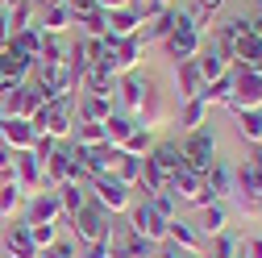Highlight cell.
<instances>
[{
	"instance_id": "obj_1",
	"label": "cell",
	"mask_w": 262,
	"mask_h": 258,
	"mask_svg": "<svg viewBox=\"0 0 262 258\" xmlns=\"http://www.w3.org/2000/svg\"><path fill=\"white\" fill-rule=\"evenodd\" d=\"M113 221H117V217H113L108 208H100V204L88 196L83 208H79L67 225H71V233L79 238V246H92V242H108V238H113Z\"/></svg>"
},
{
	"instance_id": "obj_2",
	"label": "cell",
	"mask_w": 262,
	"mask_h": 258,
	"mask_svg": "<svg viewBox=\"0 0 262 258\" xmlns=\"http://www.w3.org/2000/svg\"><path fill=\"white\" fill-rule=\"evenodd\" d=\"M88 187H92V200L100 204V208H108L113 217H117V212H129V204H134L129 187H125L117 175H92Z\"/></svg>"
},
{
	"instance_id": "obj_3",
	"label": "cell",
	"mask_w": 262,
	"mask_h": 258,
	"mask_svg": "<svg viewBox=\"0 0 262 258\" xmlns=\"http://www.w3.org/2000/svg\"><path fill=\"white\" fill-rule=\"evenodd\" d=\"M212 146H216V134L212 129H191V138L183 142V167L191 171V175H204L208 167H212Z\"/></svg>"
},
{
	"instance_id": "obj_4",
	"label": "cell",
	"mask_w": 262,
	"mask_h": 258,
	"mask_svg": "<svg viewBox=\"0 0 262 258\" xmlns=\"http://www.w3.org/2000/svg\"><path fill=\"white\" fill-rule=\"evenodd\" d=\"M129 229H134L138 238H146L150 246H162V242H167V221H162L146 200H134V204H129Z\"/></svg>"
},
{
	"instance_id": "obj_5",
	"label": "cell",
	"mask_w": 262,
	"mask_h": 258,
	"mask_svg": "<svg viewBox=\"0 0 262 258\" xmlns=\"http://www.w3.org/2000/svg\"><path fill=\"white\" fill-rule=\"evenodd\" d=\"M25 225H58L62 221V204H58V191H34L21 208Z\"/></svg>"
},
{
	"instance_id": "obj_6",
	"label": "cell",
	"mask_w": 262,
	"mask_h": 258,
	"mask_svg": "<svg viewBox=\"0 0 262 258\" xmlns=\"http://www.w3.org/2000/svg\"><path fill=\"white\" fill-rule=\"evenodd\" d=\"M13 179H17L21 191H29V196L46 187V171H42V163H38L29 150H17V154H13Z\"/></svg>"
},
{
	"instance_id": "obj_7",
	"label": "cell",
	"mask_w": 262,
	"mask_h": 258,
	"mask_svg": "<svg viewBox=\"0 0 262 258\" xmlns=\"http://www.w3.org/2000/svg\"><path fill=\"white\" fill-rule=\"evenodd\" d=\"M167 191H171L175 200H183V204H200V208L208 204V196H204V179H200V175H191L187 167H179V171L171 175Z\"/></svg>"
},
{
	"instance_id": "obj_8",
	"label": "cell",
	"mask_w": 262,
	"mask_h": 258,
	"mask_svg": "<svg viewBox=\"0 0 262 258\" xmlns=\"http://www.w3.org/2000/svg\"><path fill=\"white\" fill-rule=\"evenodd\" d=\"M34 142H38L34 121H21V117H5V121H0V146H9L13 154L17 150H29Z\"/></svg>"
},
{
	"instance_id": "obj_9",
	"label": "cell",
	"mask_w": 262,
	"mask_h": 258,
	"mask_svg": "<svg viewBox=\"0 0 262 258\" xmlns=\"http://www.w3.org/2000/svg\"><path fill=\"white\" fill-rule=\"evenodd\" d=\"M233 109H262V71H242L233 79Z\"/></svg>"
},
{
	"instance_id": "obj_10",
	"label": "cell",
	"mask_w": 262,
	"mask_h": 258,
	"mask_svg": "<svg viewBox=\"0 0 262 258\" xmlns=\"http://www.w3.org/2000/svg\"><path fill=\"white\" fill-rule=\"evenodd\" d=\"M167 242L171 246H179V250H187V254H200L204 250V233L195 229V225H187V221H167Z\"/></svg>"
},
{
	"instance_id": "obj_11",
	"label": "cell",
	"mask_w": 262,
	"mask_h": 258,
	"mask_svg": "<svg viewBox=\"0 0 262 258\" xmlns=\"http://www.w3.org/2000/svg\"><path fill=\"white\" fill-rule=\"evenodd\" d=\"M5 250H9V258H38V246L29 242V225L25 221L5 229Z\"/></svg>"
},
{
	"instance_id": "obj_12",
	"label": "cell",
	"mask_w": 262,
	"mask_h": 258,
	"mask_svg": "<svg viewBox=\"0 0 262 258\" xmlns=\"http://www.w3.org/2000/svg\"><path fill=\"white\" fill-rule=\"evenodd\" d=\"M237 187H242V200L246 204H262V167L254 163H242V171H237Z\"/></svg>"
},
{
	"instance_id": "obj_13",
	"label": "cell",
	"mask_w": 262,
	"mask_h": 258,
	"mask_svg": "<svg viewBox=\"0 0 262 258\" xmlns=\"http://www.w3.org/2000/svg\"><path fill=\"white\" fill-rule=\"evenodd\" d=\"M54 191H58V204H62V221H71L88 200V183H58Z\"/></svg>"
},
{
	"instance_id": "obj_14",
	"label": "cell",
	"mask_w": 262,
	"mask_h": 258,
	"mask_svg": "<svg viewBox=\"0 0 262 258\" xmlns=\"http://www.w3.org/2000/svg\"><path fill=\"white\" fill-rule=\"evenodd\" d=\"M21 208H25V191L17 187V179L0 183V221H13Z\"/></svg>"
},
{
	"instance_id": "obj_15",
	"label": "cell",
	"mask_w": 262,
	"mask_h": 258,
	"mask_svg": "<svg viewBox=\"0 0 262 258\" xmlns=\"http://www.w3.org/2000/svg\"><path fill=\"white\" fill-rule=\"evenodd\" d=\"M242 254V238L237 233H216V238H208V258H237Z\"/></svg>"
},
{
	"instance_id": "obj_16",
	"label": "cell",
	"mask_w": 262,
	"mask_h": 258,
	"mask_svg": "<svg viewBox=\"0 0 262 258\" xmlns=\"http://www.w3.org/2000/svg\"><path fill=\"white\" fill-rule=\"evenodd\" d=\"M134 129H138V125H134V121H129V117H121V113H113V117L104 121V142L121 150V142H125L129 134H134Z\"/></svg>"
},
{
	"instance_id": "obj_17",
	"label": "cell",
	"mask_w": 262,
	"mask_h": 258,
	"mask_svg": "<svg viewBox=\"0 0 262 258\" xmlns=\"http://www.w3.org/2000/svg\"><path fill=\"white\" fill-rule=\"evenodd\" d=\"M113 175H117V179H121L125 187H134V183L142 179V158H138V154H125V150H121V158H117Z\"/></svg>"
},
{
	"instance_id": "obj_18",
	"label": "cell",
	"mask_w": 262,
	"mask_h": 258,
	"mask_svg": "<svg viewBox=\"0 0 262 258\" xmlns=\"http://www.w3.org/2000/svg\"><path fill=\"white\" fill-rule=\"evenodd\" d=\"M167 38H171V54H175V58H191L195 50H200L195 29H175V34H167Z\"/></svg>"
},
{
	"instance_id": "obj_19",
	"label": "cell",
	"mask_w": 262,
	"mask_h": 258,
	"mask_svg": "<svg viewBox=\"0 0 262 258\" xmlns=\"http://www.w3.org/2000/svg\"><path fill=\"white\" fill-rule=\"evenodd\" d=\"M229 217H225V208L221 204H204V217H200V233L204 238H216V233H225L229 225H225Z\"/></svg>"
},
{
	"instance_id": "obj_20",
	"label": "cell",
	"mask_w": 262,
	"mask_h": 258,
	"mask_svg": "<svg viewBox=\"0 0 262 258\" xmlns=\"http://www.w3.org/2000/svg\"><path fill=\"white\" fill-rule=\"evenodd\" d=\"M237 134L246 142H262V109H242L237 117Z\"/></svg>"
},
{
	"instance_id": "obj_21",
	"label": "cell",
	"mask_w": 262,
	"mask_h": 258,
	"mask_svg": "<svg viewBox=\"0 0 262 258\" xmlns=\"http://www.w3.org/2000/svg\"><path fill=\"white\" fill-rule=\"evenodd\" d=\"M179 79H183V96H187V100L204 92V75H200V67H195L191 58H183V67H179Z\"/></svg>"
},
{
	"instance_id": "obj_22",
	"label": "cell",
	"mask_w": 262,
	"mask_h": 258,
	"mask_svg": "<svg viewBox=\"0 0 262 258\" xmlns=\"http://www.w3.org/2000/svg\"><path fill=\"white\" fill-rule=\"evenodd\" d=\"M121 150H125V154H138V158H146V154L154 150V138H150V129H142V125H138L134 134H129V138L121 142Z\"/></svg>"
},
{
	"instance_id": "obj_23",
	"label": "cell",
	"mask_w": 262,
	"mask_h": 258,
	"mask_svg": "<svg viewBox=\"0 0 262 258\" xmlns=\"http://www.w3.org/2000/svg\"><path fill=\"white\" fill-rule=\"evenodd\" d=\"M113 117V104L104 100V96H88L83 100V121H96V125H104Z\"/></svg>"
},
{
	"instance_id": "obj_24",
	"label": "cell",
	"mask_w": 262,
	"mask_h": 258,
	"mask_svg": "<svg viewBox=\"0 0 262 258\" xmlns=\"http://www.w3.org/2000/svg\"><path fill=\"white\" fill-rule=\"evenodd\" d=\"M108 25H113V34H108V38H129V34H134V25H138V13L117 9V13L108 17Z\"/></svg>"
},
{
	"instance_id": "obj_25",
	"label": "cell",
	"mask_w": 262,
	"mask_h": 258,
	"mask_svg": "<svg viewBox=\"0 0 262 258\" xmlns=\"http://www.w3.org/2000/svg\"><path fill=\"white\" fill-rule=\"evenodd\" d=\"M146 204H150V208H154V212H158L162 221H175V204H179V200L171 196V191H167V187H162V191H154V196H150Z\"/></svg>"
},
{
	"instance_id": "obj_26",
	"label": "cell",
	"mask_w": 262,
	"mask_h": 258,
	"mask_svg": "<svg viewBox=\"0 0 262 258\" xmlns=\"http://www.w3.org/2000/svg\"><path fill=\"white\" fill-rule=\"evenodd\" d=\"M200 121H204V100H200V96H191L187 109H183V117H179V125L191 134V129H200Z\"/></svg>"
},
{
	"instance_id": "obj_27",
	"label": "cell",
	"mask_w": 262,
	"mask_h": 258,
	"mask_svg": "<svg viewBox=\"0 0 262 258\" xmlns=\"http://www.w3.org/2000/svg\"><path fill=\"white\" fill-rule=\"evenodd\" d=\"M29 242H34L38 250L54 246V242H58V225H29Z\"/></svg>"
},
{
	"instance_id": "obj_28",
	"label": "cell",
	"mask_w": 262,
	"mask_h": 258,
	"mask_svg": "<svg viewBox=\"0 0 262 258\" xmlns=\"http://www.w3.org/2000/svg\"><path fill=\"white\" fill-rule=\"evenodd\" d=\"M121 100H125V109H142L146 88H142L138 79H125V83H121Z\"/></svg>"
},
{
	"instance_id": "obj_29",
	"label": "cell",
	"mask_w": 262,
	"mask_h": 258,
	"mask_svg": "<svg viewBox=\"0 0 262 258\" xmlns=\"http://www.w3.org/2000/svg\"><path fill=\"white\" fill-rule=\"evenodd\" d=\"M75 138H79V146H100V142H104V125L83 121V125L75 129Z\"/></svg>"
},
{
	"instance_id": "obj_30",
	"label": "cell",
	"mask_w": 262,
	"mask_h": 258,
	"mask_svg": "<svg viewBox=\"0 0 262 258\" xmlns=\"http://www.w3.org/2000/svg\"><path fill=\"white\" fill-rule=\"evenodd\" d=\"M75 254H79V246H75V242H54V246L38 250V258H75Z\"/></svg>"
},
{
	"instance_id": "obj_31",
	"label": "cell",
	"mask_w": 262,
	"mask_h": 258,
	"mask_svg": "<svg viewBox=\"0 0 262 258\" xmlns=\"http://www.w3.org/2000/svg\"><path fill=\"white\" fill-rule=\"evenodd\" d=\"M67 21H71V9H50V13H46V29H50V34L67 29Z\"/></svg>"
},
{
	"instance_id": "obj_32",
	"label": "cell",
	"mask_w": 262,
	"mask_h": 258,
	"mask_svg": "<svg viewBox=\"0 0 262 258\" xmlns=\"http://www.w3.org/2000/svg\"><path fill=\"white\" fill-rule=\"evenodd\" d=\"M75 258H113V250H108V242H92V246H79Z\"/></svg>"
},
{
	"instance_id": "obj_33",
	"label": "cell",
	"mask_w": 262,
	"mask_h": 258,
	"mask_svg": "<svg viewBox=\"0 0 262 258\" xmlns=\"http://www.w3.org/2000/svg\"><path fill=\"white\" fill-rule=\"evenodd\" d=\"M237 258H262V233L246 238V242H242V254H237Z\"/></svg>"
},
{
	"instance_id": "obj_34",
	"label": "cell",
	"mask_w": 262,
	"mask_h": 258,
	"mask_svg": "<svg viewBox=\"0 0 262 258\" xmlns=\"http://www.w3.org/2000/svg\"><path fill=\"white\" fill-rule=\"evenodd\" d=\"M187 250H179V246H171V242H162V246H154V258H183Z\"/></svg>"
},
{
	"instance_id": "obj_35",
	"label": "cell",
	"mask_w": 262,
	"mask_h": 258,
	"mask_svg": "<svg viewBox=\"0 0 262 258\" xmlns=\"http://www.w3.org/2000/svg\"><path fill=\"white\" fill-rule=\"evenodd\" d=\"M9 42V9H0V50H5Z\"/></svg>"
},
{
	"instance_id": "obj_36",
	"label": "cell",
	"mask_w": 262,
	"mask_h": 258,
	"mask_svg": "<svg viewBox=\"0 0 262 258\" xmlns=\"http://www.w3.org/2000/svg\"><path fill=\"white\" fill-rule=\"evenodd\" d=\"M216 5H221V0H200V13H204V17H208V13H212V9H216Z\"/></svg>"
},
{
	"instance_id": "obj_37",
	"label": "cell",
	"mask_w": 262,
	"mask_h": 258,
	"mask_svg": "<svg viewBox=\"0 0 262 258\" xmlns=\"http://www.w3.org/2000/svg\"><path fill=\"white\" fill-rule=\"evenodd\" d=\"M254 163H258V167H262V142H258V154H254Z\"/></svg>"
},
{
	"instance_id": "obj_38",
	"label": "cell",
	"mask_w": 262,
	"mask_h": 258,
	"mask_svg": "<svg viewBox=\"0 0 262 258\" xmlns=\"http://www.w3.org/2000/svg\"><path fill=\"white\" fill-rule=\"evenodd\" d=\"M183 258H200V254H183Z\"/></svg>"
}]
</instances>
